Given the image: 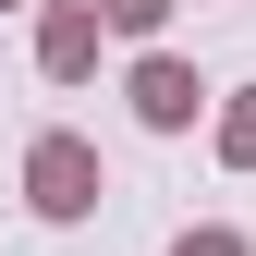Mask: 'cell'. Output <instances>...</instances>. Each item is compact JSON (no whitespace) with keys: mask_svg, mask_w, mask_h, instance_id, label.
<instances>
[{"mask_svg":"<svg viewBox=\"0 0 256 256\" xmlns=\"http://www.w3.org/2000/svg\"><path fill=\"white\" fill-rule=\"evenodd\" d=\"M98 196H110V171H98L86 134H37L24 146V208L37 220H98Z\"/></svg>","mask_w":256,"mask_h":256,"instance_id":"obj_1","label":"cell"},{"mask_svg":"<svg viewBox=\"0 0 256 256\" xmlns=\"http://www.w3.org/2000/svg\"><path fill=\"white\" fill-rule=\"evenodd\" d=\"M122 98H134L146 134H196V110H208V86H196V61H171V49H146L134 74H122Z\"/></svg>","mask_w":256,"mask_h":256,"instance_id":"obj_2","label":"cell"},{"mask_svg":"<svg viewBox=\"0 0 256 256\" xmlns=\"http://www.w3.org/2000/svg\"><path fill=\"white\" fill-rule=\"evenodd\" d=\"M98 37H110V24L86 12V0H49V12H37V74L49 86H86V74H98Z\"/></svg>","mask_w":256,"mask_h":256,"instance_id":"obj_3","label":"cell"},{"mask_svg":"<svg viewBox=\"0 0 256 256\" xmlns=\"http://www.w3.org/2000/svg\"><path fill=\"white\" fill-rule=\"evenodd\" d=\"M208 146H220V171H256V86H232V98H220Z\"/></svg>","mask_w":256,"mask_h":256,"instance_id":"obj_4","label":"cell"},{"mask_svg":"<svg viewBox=\"0 0 256 256\" xmlns=\"http://www.w3.org/2000/svg\"><path fill=\"white\" fill-rule=\"evenodd\" d=\"M86 12H98L110 37H158V24H171V0H86Z\"/></svg>","mask_w":256,"mask_h":256,"instance_id":"obj_5","label":"cell"},{"mask_svg":"<svg viewBox=\"0 0 256 256\" xmlns=\"http://www.w3.org/2000/svg\"><path fill=\"white\" fill-rule=\"evenodd\" d=\"M171 256H256V244H244V232H232V220H196V232H183V244H171Z\"/></svg>","mask_w":256,"mask_h":256,"instance_id":"obj_6","label":"cell"},{"mask_svg":"<svg viewBox=\"0 0 256 256\" xmlns=\"http://www.w3.org/2000/svg\"><path fill=\"white\" fill-rule=\"evenodd\" d=\"M0 12H12V0H0Z\"/></svg>","mask_w":256,"mask_h":256,"instance_id":"obj_7","label":"cell"}]
</instances>
